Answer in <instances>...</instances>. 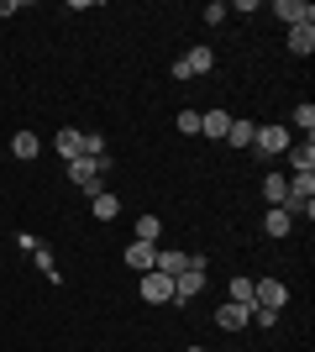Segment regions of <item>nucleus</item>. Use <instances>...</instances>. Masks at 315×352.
Returning <instances> with one entry per match:
<instances>
[{
  "label": "nucleus",
  "instance_id": "1",
  "mask_svg": "<svg viewBox=\"0 0 315 352\" xmlns=\"http://www.w3.org/2000/svg\"><path fill=\"white\" fill-rule=\"evenodd\" d=\"M289 142H294V137H289V126H284V121H268V126H257L253 153H257V158H284V153H289Z\"/></svg>",
  "mask_w": 315,
  "mask_h": 352
},
{
  "label": "nucleus",
  "instance_id": "2",
  "mask_svg": "<svg viewBox=\"0 0 315 352\" xmlns=\"http://www.w3.org/2000/svg\"><path fill=\"white\" fill-rule=\"evenodd\" d=\"M268 11L279 16L284 27H315V6H310V0H273Z\"/></svg>",
  "mask_w": 315,
  "mask_h": 352
},
{
  "label": "nucleus",
  "instance_id": "3",
  "mask_svg": "<svg viewBox=\"0 0 315 352\" xmlns=\"http://www.w3.org/2000/svg\"><path fill=\"white\" fill-rule=\"evenodd\" d=\"M253 305L284 310V305H289V284H284V279H253Z\"/></svg>",
  "mask_w": 315,
  "mask_h": 352
},
{
  "label": "nucleus",
  "instance_id": "4",
  "mask_svg": "<svg viewBox=\"0 0 315 352\" xmlns=\"http://www.w3.org/2000/svg\"><path fill=\"white\" fill-rule=\"evenodd\" d=\"M137 289H142V300H148V305H174V279H168V274H158V268H148Z\"/></svg>",
  "mask_w": 315,
  "mask_h": 352
},
{
  "label": "nucleus",
  "instance_id": "5",
  "mask_svg": "<svg viewBox=\"0 0 315 352\" xmlns=\"http://www.w3.org/2000/svg\"><path fill=\"white\" fill-rule=\"evenodd\" d=\"M215 326H221V331H247V326H253V305H237V300H226V305L215 310Z\"/></svg>",
  "mask_w": 315,
  "mask_h": 352
},
{
  "label": "nucleus",
  "instance_id": "6",
  "mask_svg": "<svg viewBox=\"0 0 315 352\" xmlns=\"http://www.w3.org/2000/svg\"><path fill=\"white\" fill-rule=\"evenodd\" d=\"M53 153H58L63 163L84 158V132H79V126H63V132H53Z\"/></svg>",
  "mask_w": 315,
  "mask_h": 352
},
{
  "label": "nucleus",
  "instance_id": "7",
  "mask_svg": "<svg viewBox=\"0 0 315 352\" xmlns=\"http://www.w3.org/2000/svg\"><path fill=\"white\" fill-rule=\"evenodd\" d=\"M195 294H205V268H184L179 279H174V305L195 300Z\"/></svg>",
  "mask_w": 315,
  "mask_h": 352
},
{
  "label": "nucleus",
  "instance_id": "8",
  "mask_svg": "<svg viewBox=\"0 0 315 352\" xmlns=\"http://www.w3.org/2000/svg\"><path fill=\"white\" fill-rule=\"evenodd\" d=\"M289 168H294V174H315V142L310 137H305V142H289Z\"/></svg>",
  "mask_w": 315,
  "mask_h": 352
},
{
  "label": "nucleus",
  "instance_id": "9",
  "mask_svg": "<svg viewBox=\"0 0 315 352\" xmlns=\"http://www.w3.org/2000/svg\"><path fill=\"white\" fill-rule=\"evenodd\" d=\"M90 210H95V221H116L121 216V195L116 190H95L90 195Z\"/></svg>",
  "mask_w": 315,
  "mask_h": 352
},
{
  "label": "nucleus",
  "instance_id": "10",
  "mask_svg": "<svg viewBox=\"0 0 315 352\" xmlns=\"http://www.w3.org/2000/svg\"><path fill=\"white\" fill-rule=\"evenodd\" d=\"M158 274H168V279H179L184 268H189V252H179V248H158Z\"/></svg>",
  "mask_w": 315,
  "mask_h": 352
},
{
  "label": "nucleus",
  "instance_id": "11",
  "mask_svg": "<svg viewBox=\"0 0 315 352\" xmlns=\"http://www.w3.org/2000/svg\"><path fill=\"white\" fill-rule=\"evenodd\" d=\"M121 258H126V268H137V274H148V268L158 263V248H152V242H132V248L121 252Z\"/></svg>",
  "mask_w": 315,
  "mask_h": 352
},
{
  "label": "nucleus",
  "instance_id": "12",
  "mask_svg": "<svg viewBox=\"0 0 315 352\" xmlns=\"http://www.w3.org/2000/svg\"><path fill=\"white\" fill-rule=\"evenodd\" d=\"M263 232H268L273 242H279V236H289V232H294V216H289V210H279V206H268V210H263Z\"/></svg>",
  "mask_w": 315,
  "mask_h": 352
},
{
  "label": "nucleus",
  "instance_id": "13",
  "mask_svg": "<svg viewBox=\"0 0 315 352\" xmlns=\"http://www.w3.org/2000/svg\"><path fill=\"white\" fill-rule=\"evenodd\" d=\"M37 153H43V137H37V132H16L11 137V158L16 163H32Z\"/></svg>",
  "mask_w": 315,
  "mask_h": 352
},
{
  "label": "nucleus",
  "instance_id": "14",
  "mask_svg": "<svg viewBox=\"0 0 315 352\" xmlns=\"http://www.w3.org/2000/svg\"><path fill=\"white\" fill-rule=\"evenodd\" d=\"M226 126H231L226 111H200V132H205L210 142H226Z\"/></svg>",
  "mask_w": 315,
  "mask_h": 352
},
{
  "label": "nucleus",
  "instance_id": "15",
  "mask_svg": "<svg viewBox=\"0 0 315 352\" xmlns=\"http://www.w3.org/2000/svg\"><path fill=\"white\" fill-rule=\"evenodd\" d=\"M289 53H294V58H310L315 53V27H289Z\"/></svg>",
  "mask_w": 315,
  "mask_h": 352
},
{
  "label": "nucleus",
  "instance_id": "16",
  "mask_svg": "<svg viewBox=\"0 0 315 352\" xmlns=\"http://www.w3.org/2000/svg\"><path fill=\"white\" fill-rule=\"evenodd\" d=\"M184 63H189V74L200 79V74H210V69H215V47H205V43H200V47H189V53H184Z\"/></svg>",
  "mask_w": 315,
  "mask_h": 352
},
{
  "label": "nucleus",
  "instance_id": "17",
  "mask_svg": "<svg viewBox=\"0 0 315 352\" xmlns=\"http://www.w3.org/2000/svg\"><path fill=\"white\" fill-rule=\"evenodd\" d=\"M253 137H257V121H231L226 126V147H253Z\"/></svg>",
  "mask_w": 315,
  "mask_h": 352
},
{
  "label": "nucleus",
  "instance_id": "18",
  "mask_svg": "<svg viewBox=\"0 0 315 352\" xmlns=\"http://www.w3.org/2000/svg\"><path fill=\"white\" fill-rule=\"evenodd\" d=\"M284 195H289L284 174H263V200H268V206H284Z\"/></svg>",
  "mask_w": 315,
  "mask_h": 352
},
{
  "label": "nucleus",
  "instance_id": "19",
  "mask_svg": "<svg viewBox=\"0 0 315 352\" xmlns=\"http://www.w3.org/2000/svg\"><path fill=\"white\" fill-rule=\"evenodd\" d=\"M32 263H37V274H43L47 284H63V268L53 263V252H47V248H37V252H32Z\"/></svg>",
  "mask_w": 315,
  "mask_h": 352
},
{
  "label": "nucleus",
  "instance_id": "20",
  "mask_svg": "<svg viewBox=\"0 0 315 352\" xmlns=\"http://www.w3.org/2000/svg\"><path fill=\"white\" fill-rule=\"evenodd\" d=\"M158 236H163V221L158 216H137V242H152V248H158Z\"/></svg>",
  "mask_w": 315,
  "mask_h": 352
},
{
  "label": "nucleus",
  "instance_id": "21",
  "mask_svg": "<svg viewBox=\"0 0 315 352\" xmlns=\"http://www.w3.org/2000/svg\"><path fill=\"white\" fill-rule=\"evenodd\" d=\"M226 300H237V305H253V279H247V274H237V279H231V294H226Z\"/></svg>",
  "mask_w": 315,
  "mask_h": 352
},
{
  "label": "nucleus",
  "instance_id": "22",
  "mask_svg": "<svg viewBox=\"0 0 315 352\" xmlns=\"http://www.w3.org/2000/svg\"><path fill=\"white\" fill-rule=\"evenodd\" d=\"M294 126H300L305 137L315 132V105H310V100H300V105H294Z\"/></svg>",
  "mask_w": 315,
  "mask_h": 352
},
{
  "label": "nucleus",
  "instance_id": "23",
  "mask_svg": "<svg viewBox=\"0 0 315 352\" xmlns=\"http://www.w3.org/2000/svg\"><path fill=\"white\" fill-rule=\"evenodd\" d=\"M226 16H231V11H226V0H210V6H205V16H200V21H205V27H221Z\"/></svg>",
  "mask_w": 315,
  "mask_h": 352
},
{
  "label": "nucleus",
  "instance_id": "24",
  "mask_svg": "<svg viewBox=\"0 0 315 352\" xmlns=\"http://www.w3.org/2000/svg\"><path fill=\"white\" fill-rule=\"evenodd\" d=\"M84 158H105V137L100 132H84Z\"/></svg>",
  "mask_w": 315,
  "mask_h": 352
},
{
  "label": "nucleus",
  "instance_id": "25",
  "mask_svg": "<svg viewBox=\"0 0 315 352\" xmlns=\"http://www.w3.org/2000/svg\"><path fill=\"white\" fill-rule=\"evenodd\" d=\"M253 326H263V331H268V326H279V310H263V305H253Z\"/></svg>",
  "mask_w": 315,
  "mask_h": 352
},
{
  "label": "nucleus",
  "instance_id": "26",
  "mask_svg": "<svg viewBox=\"0 0 315 352\" xmlns=\"http://www.w3.org/2000/svg\"><path fill=\"white\" fill-rule=\"evenodd\" d=\"M179 132H189V137L200 132V111H179Z\"/></svg>",
  "mask_w": 315,
  "mask_h": 352
},
{
  "label": "nucleus",
  "instance_id": "27",
  "mask_svg": "<svg viewBox=\"0 0 315 352\" xmlns=\"http://www.w3.org/2000/svg\"><path fill=\"white\" fill-rule=\"evenodd\" d=\"M21 11V0H0V16H16Z\"/></svg>",
  "mask_w": 315,
  "mask_h": 352
},
{
  "label": "nucleus",
  "instance_id": "28",
  "mask_svg": "<svg viewBox=\"0 0 315 352\" xmlns=\"http://www.w3.org/2000/svg\"><path fill=\"white\" fill-rule=\"evenodd\" d=\"M189 352H205V347H189Z\"/></svg>",
  "mask_w": 315,
  "mask_h": 352
}]
</instances>
